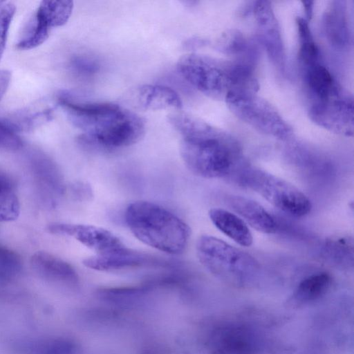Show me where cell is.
<instances>
[{"instance_id":"5","label":"cell","mask_w":354,"mask_h":354,"mask_svg":"<svg viewBox=\"0 0 354 354\" xmlns=\"http://www.w3.org/2000/svg\"><path fill=\"white\" fill-rule=\"evenodd\" d=\"M239 180L286 214L303 217L312 209L310 200L305 194L290 183L270 173L245 167L239 174Z\"/></svg>"},{"instance_id":"14","label":"cell","mask_w":354,"mask_h":354,"mask_svg":"<svg viewBox=\"0 0 354 354\" xmlns=\"http://www.w3.org/2000/svg\"><path fill=\"white\" fill-rule=\"evenodd\" d=\"M332 283L331 276L319 272L308 276L298 284L288 304L299 307L313 302L324 296Z\"/></svg>"},{"instance_id":"12","label":"cell","mask_w":354,"mask_h":354,"mask_svg":"<svg viewBox=\"0 0 354 354\" xmlns=\"http://www.w3.org/2000/svg\"><path fill=\"white\" fill-rule=\"evenodd\" d=\"M30 263L33 270L46 279L64 283L77 280V273L69 263L48 252L35 253Z\"/></svg>"},{"instance_id":"10","label":"cell","mask_w":354,"mask_h":354,"mask_svg":"<svg viewBox=\"0 0 354 354\" xmlns=\"http://www.w3.org/2000/svg\"><path fill=\"white\" fill-rule=\"evenodd\" d=\"M226 203L252 228L264 234H273L277 223L272 214L257 201L242 196L230 195Z\"/></svg>"},{"instance_id":"16","label":"cell","mask_w":354,"mask_h":354,"mask_svg":"<svg viewBox=\"0 0 354 354\" xmlns=\"http://www.w3.org/2000/svg\"><path fill=\"white\" fill-rule=\"evenodd\" d=\"M307 81L310 90L324 102L337 94V88L330 73L317 62L309 65Z\"/></svg>"},{"instance_id":"4","label":"cell","mask_w":354,"mask_h":354,"mask_svg":"<svg viewBox=\"0 0 354 354\" xmlns=\"http://www.w3.org/2000/svg\"><path fill=\"white\" fill-rule=\"evenodd\" d=\"M196 254L202 266L216 278L234 286H244L257 277L260 265L249 253L213 236L197 240Z\"/></svg>"},{"instance_id":"7","label":"cell","mask_w":354,"mask_h":354,"mask_svg":"<svg viewBox=\"0 0 354 354\" xmlns=\"http://www.w3.org/2000/svg\"><path fill=\"white\" fill-rule=\"evenodd\" d=\"M48 230L52 234L73 237L95 254H107L125 246L112 232L94 225L55 223L49 225Z\"/></svg>"},{"instance_id":"13","label":"cell","mask_w":354,"mask_h":354,"mask_svg":"<svg viewBox=\"0 0 354 354\" xmlns=\"http://www.w3.org/2000/svg\"><path fill=\"white\" fill-rule=\"evenodd\" d=\"M209 217L216 227L236 243L245 247L252 244V234L247 223L235 214L215 207L209 211Z\"/></svg>"},{"instance_id":"18","label":"cell","mask_w":354,"mask_h":354,"mask_svg":"<svg viewBox=\"0 0 354 354\" xmlns=\"http://www.w3.org/2000/svg\"><path fill=\"white\" fill-rule=\"evenodd\" d=\"M33 167L36 175L43 183L55 192L61 194L64 185L61 175L55 164L44 156H37L33 159Z\"/></svg>"},{"instance_id":"19","label":"cell","mask_w":354,"mask_h":354,"mask_svg":"<svg viewBox=\"0 0 354 354\" xmlns=\"http://www.w3.org/2000/svg\"><path fill=\"white\" fill-rule=\"evenodd\" d=\"M21 270V260L17 253L0 245V281L15 278Z\"/></svg>"},{"instance_id":"1","label":"cell","mask_w":354,"mask_h":354,"mask_svg":"<svg viewBox=\"0 0 354 354\" xmlns=\"http://www.w3.org/2000/svg\"><path fill=\"white\" fill-rule=\"evenodd\" d=\"M169 122L180 134V153L187 167L205 178L232 176L241 167V151L232 138L183 112L169 115Z\"/></svg>"},{"instance_id":"15","label":"cell","mask_w":354,"mask_h":354,"mask_svg":"<svg viewBox=\"0 0 354 354\" xmlns=\"http://www.w3.org/2000/svg\"><path fill=\"white\" fill-rule=\"evenodd\" d=\"M353 247L352 236L335 235L325 240L322 254L333 266L348 269L353 266Z\"/></svg>"},{"instance_id":"11","label":"cell","mask_w":354,"mask_h":354,"mask_svg":"<svg viewBox=\"0 0 354 354\" xmlns=\"http://www.w3.org/2000/svg\"><path fill=\"white\" fill-rule=\"evenodd\" d=\"M136 104L147 110L180 109L179 95L172 88L162 85L146 84L136 91Z\"/></svg>"},{"instance_id":"2","label":"cell","mask_w":354,"mask_h":354,"mask_svg":"<svg viewBox=\"0 0 354 354\" xmlns=\"http://www.w3.org/2000/svg\"><path fill=\"white\" fill-rule=\"evenodd\" d=\"M59 104L69 121L81 130V140L106 149L132 145L143 136V120L136 113L109 102L82 103L62 93Z\"/></svg>"},{"instance_id":"6","label":"cell","mask_w":354,"mask_h":354,"mask_svg":"<svg viewBox=\"0 0 354 354\" xmlns=\"http://www.w3.org/2000/svg\"><path fill=\"white\" fill-rule=\"evenodd\" d=\"M179 73L202 93L218 97L224 91V69L214 59L197 54L182 56L177 63Z\"/></svg>"},{"instance_id":"23","label":"cell","mask_w":354,"mask_h":354,"mask_svg":"<svg viewBox=\"0 0 354 354\" xmlns=\"http://www.w3.org/2000/svg\"><path fill=\"white\" fill-rule=\"evenodd\" d=\"M11 80V73L6 69H0V101L4 96Z\"/></svg>"},{"instance_id":"22","label":"cell","mask_w":354,"mask_h":354,"mask_svg":"<svg viewBox=\"0 0 354 354\" xmlns=\"http://www.w3.org/2000/svg\"><path fill=\"white\" fill-rule=\"evenodd\" d=\"M24 145L22 140L3 119H0V148L18 150Z\"/></svg>"},{"instance_id":"17","label":"cell","mask_w":354,"mask_h":354,"mask_svg":"<svg viewBox=\"0 0 354 354\" xmlns=\"http://www.w3.org/2000/svg\"><path fill=\"white\" fill-rule=\"evenodd\" d=\"M20 214L19 201L12 178L0 170V222L16 220Z\"/></svg>"},{"instance_id":"20","label":"cell","mask_w":354,"mask_h":354,"mask_svg":"<svg viewBox=\"0 0 354 354\" xmlns=\"http://www.w3.org/2000/svg\"><path fill=\"white\" fill-rule=\"evenodd\" d=\"M16 12L15 4L2 1L0 4V60L3 55L10 26Z\"/></svg>"},{"instance_id":"3","label":"cell","mask_w":354,"mask_h":354,"mask_svg":"<svg viewBox=\"0 0 354 354\" xmlns=\"http://www.w3.org/2000/svg\"><path fill=\"white\" fill-rule=\"evenodd\" d=\"M125 222L134 236L143 243L170 254L182 253L187 245L190 228L165 207L148 201L129 204Z\"/></svg>"},{"instance_id":"24","label":"cell","mask_w":354,"mask_h":354,"mask_svg":"<svg viewBox=\"0 0 354 354\" xmlns=\"http://www.w3.org/2000/svg\"><path fill=\"white\" fill-rule=\"evenodd\" d=\"M2 3V1H0V4Z\"/></svg>"},{"instance_id":"21","label":"cell","mask_w":354,"mask_h":354,"mask_svg":"<svg viewBox=\"0 0 354 354\" xmlns=\"http://www.w3.org/2000/svg\"><path fill=\"white\" fill-rule=\"evenodd\" d=\"M70 66L73 72L81 76H91L100 70V63L94 57L89 55L74 56L71 62Z\"/></svg>"},{"instance_id":"9","label":"cell","mask_w":354,"mask_h":354,"mask_svg":"<svg viewBox=\"0 0 354 354\" xmlns=\"http://www.w3.org/2000/svg\"><path fill=\"white\" fill-rule=\"evenodd\" d=\"M162 263V261L149 254L129 249L126 246L107 254H95L83 261V264L86 267L99 271L160 266Z\"/></svg>"},{"instance_id":"8","label":"cell","mask_w":354,"mask_h":354,"mask_svg":"<svg viewBox=\"0 0 354 354\" xmlns=\"http://www.w3.org/2000/svg\"><path fill=\"white\" fill-rule=\"evenodd\" d=\"M212 354H256L257 344L253 332L238 323H229L217 328L211 342Z\"/></svg>"}]
</instances>
